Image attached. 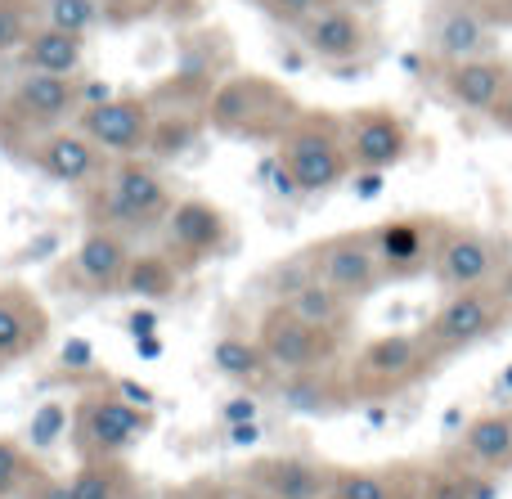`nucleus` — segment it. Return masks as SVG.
I'll list each match as a JSON object with an SVG mask.
<instances>
[{
  "label": "nucleus",
  "mask_w": 512,
  "mask_h": 499,
  "mask_svg": "<svg viewBox=\"0 0 512 499\" xmlns=\"http://www.w3.org/2000/svg\"><path fill=\"white\" fill-rule=\"evenodd\" d=\"M171 194L167 176L153 167L149 158H117L113 167L99 176V189L90 194V225H104L117 234H153L167 221Z\"/></svg>",
  "instance_id": "1"
},
{
  "label": "nucleus",
  "mask_w": 512,
  "mask_h": 499,
  "mask_svg": "<svg viewBox=\"0 0 512 499\" xmlns=\"http://www.w3.org/2000/svg\"><path fill=\"white\" fill-rule=\"evenodd\" d=\"M436 365H441V356L427 347L423 329L378 333L355 351L351 369H346V387H351V401H391V396L418 387Z\"/></svg>",
  "instance_id": "2"
},
{
  "label": "nucleus",
  "mask_w": 512,
  "mask_h": 499,
  "mask_svg": "<svg viewBox=\"0 0 512 499\" xmlns=\"http://www.w3.org/2000/svg\"><path fill=\"white\" fill-rule=\"evenodd\" d=\"M279 167L292 176L297 194H328L355 176L346 153L342 117L333 113H301L279 140Z\"/></svg>",
  "instance_id": "3"
},
{
  "label": "nucleus",
  "mask_w": 512,
  "mask_h": 499,
  "mask_svg": "<svg viewBox=\"0 0 512 499\" xmlns=\"http://www.w3.org/2000/svg\"><path fill=\"white\" fill-rule=\"evenodd\" d=\"M508 324L512 320H508L504 302H499L495 284H486V288H468V293H445V302L423 324V338L436 356L450 360L459 351H472L481 342L499 338Z\"/></svg>",
  "instance_id": "4"
},
{
  "label": "nucleus",
  "mask_w": 512,
  "mask_h": 499,
  "mask_svg": "<svg viewBox=\"0 0 512 499\" xmlns=\"http://www.w3.org/2000/svg\"><path fill=\"white\" fill-rule=\"evenodd\" d=\"M153 428V414L117 392H90L72 410V437L86 459H122Z\"/></svg>",
  "instance_id": "5"
},
{
  "label": "nucleus",
  "mask_w": 512,
  "mask_h": 499,
  "mask_svg": "<svg viewBox=\"0 0 512 499\" xmlns=\"http://www.w3.org/2000/svg\"><path fill=\"white\" fill-rule=\"evenodd\" d=\"M256 342H261L274 378L328 369L333 365V356L342 351V333H328V329H315V324L297 320L283 302L270 306V311L261 315V324H256Z\"/></svg>",
  "instance_id": "6"
},
{
  "label": "nucleus",
  "mask_w": 512,
  "mask_h": 499,
  "mask_svg": "<svg viewBox=\"0 0 512 499\" xmlns=\"http://www.w3.org/2000/svg\"><path fill=\"white\" fill-rule=\"evenodd\" d=\"M297 117H301V108L292 104V95L265 77L225 81L212 104V122L230 135H274V140H283V131Z\"/></svg>",
  "instance_id": "7"
},
{
  "label": "nucleus",
  "mask_w": 512,
  "mask_h": 499,
  "mask_svg": "<svg viewBox=\"0 0 512 499\" xmlns=\"http://www.w3.org/2000/svg\"><path fill=\"white\" fill-rule=\"evenodd\" d=\"M310 275L319 284H328L333 293H342L346 302H364L373 297L382 284H387V270L378 261V248H373L369 230H351V234H333L324 239L315 252H310Z\"/></svg>",
  "instance_id": "8"
},
{
  "label": "nucleus",
  "mask_w": 512,
  "mask_h": 499,
  "mask_svg": "<svg viewBox=\"0 0 512 499\" xmlns=\"http://www.w3.org/2000/svg\"><path fill=\"white\" fill-rule=\"evenodd\" d=\"M346 153H351L355 171H391L414 153V126L387 104L355 108L342 117Z\"/></svg>",
  "instance_id": "9"
},
{
  "label": "nucleus",
  "mask_w": 512,
  "mask_h": 499,
  "mask_svg": "<svg viewBox=\"0 0 512 499\" xmlns=\"http://www.w3.org/2000/svg\"><path fill=\"white\" fill-rule=\"evenodd\" d=\"M77 131L86 140H95L108 158H140L153 149V131H158V117H153L149 99L140 95H113L104 104H90L77 113Z\"/></svg>",
  "instance_id": "10"
},
{
  "label": "nucleus",
  "mask_w": 512,
  "mask_h": 499,
  "mask_svg": "<svg viewBox=\"0 0 512 499\" xmlns=\"http://www.w3.org/2000/svg\"><path fill=\"white\" fill-rule=\"evenodd\" d=\"M504 261L508 257L490 234L468 230V225H445L432 252V279L441 284V293H468V288L495 284Z\"/></svg>",
  "instance_id": "11"
},
{
  "label": "nucleus",
  "mask_w": 512,
  "mask_h": 499,
  "mask_svg": "<svg viewBox=\"0 0 512 499\" xmlns=\"http://www.w3.org/2000/svg\"><path fill=\"white\" fill-rule=\"evenodd\" d=\"M81 113V77H54V72H18L5 95V122L27 131H59Z\"/></svg>",
  "instance_id": "12"
},
{
  "label": "nucleus",
  "mask_w": 512,
  "mask_h": 499,
  "mask_svg": "<svg viewBox=\"0 0 512 499\" xmlns=\"http://www.w3.org/2000/svg\"><path fill=\"white\" fill-rule=\"evenodd\" d=\"M230 248V216L207 198H180L162 221V252L176 266H198Z\"/></svg>",
  "instance_id": "13"
},
{
  "label": "nucleus",
  "mask_w": 512,
  "mask_h": 499,
  "mask_svg": "<svg viewBox=\"0 0 512 499\" xmlns=\"http://www.w3.org/2000/svg\"><path fill=\"white\" fill-rule=\"evenodd\" d=\"M292 32H297L301 50L319 63H355L373 45V27L364 9L346 5V0H333V5L306 14L301 23H292Z\"/></svg>",
  "instance_id": "14"
},
{
  "label": "nucleus",
  "mask_w": 512,
  "mask_h": 499,
  "mask_svg": "<svg viewBox=\"0 0 512 499\" xmlns=\"http://www.w3.org/2000/svg\"><path fill=\"white\" fill-rule=\"evenodd\" d=\"M27 158H32V167L41 171L45 180H54V185H72V189L95 185V180L113 167V158H108L95 140H86L77 126L45 131L41 140L27 149Z\"/></svg>",
  "instance_id": "15"
},
{
  "label": "nucleus",
  "mask_w": 512,
  "mask_h": 499,
  "mask_svg": "<svg viewBox=\"0 0 512 499\" xmlns=\"http://www.w3.org/2000/svg\"><path fill=\"white\" fill-rule=\"evenodd\" d=\"M427 54L436 63H463V59H486L499 54V27L468 0H450L445 9L432 14L427 27Z\"/></svg>",
  "instance_id": "16"
},
{
  "label": "nucleus",
  "mask_w": 512,
  "mask_h": 499,
  "mask_svg": "<svg viewBox=\"0 0 512 499\" xmlns=\"http://www.w3.org/2000/svg\"><path fill=\"white\" fill-rule=\"evenodd\" d=\"M436 86L454 108L472 117H495L499 99L512 86V63L499 54L486 59H463V63H436Z\"/></svg>",
  "instance_id": "17"
},
{
  "label": "nucleus",
  "mask_w": 512,
  "mask_h": 499,
  "mask_svg": "<svg viewBox=\"0 0 512 499\" xmlns=\"http://www.w3.org/2000/svg\"><path fill=\"white\" fill-rule=\"evenodd\" d=\"M445 225L436 216H396V221H382L369 230L378 261L387 270V279H414L423 270H432V252L441 239Z\"/></svg>",
  "instance_id": "18"
},
{
  "label": "nucleus",
  "mask_w": 512,
  "mask_h": 499,
  "mask_svg": "<svg viewBox=\"0 0 512 499\" xmlns=\"http://www.w3.org/2000/svg\"><path fill=\"white\" fill-rule=\"evenodd\" d=\"M131 257L135 252L126 248V234L104 230V225H90L86 239H81L77 252H72L63 279H68L72 288H81V293H90V297L122 293V279H126Z\"/></svg>",
  "instance_id": "19"
},
{
  "label": "nucleus",
  "mask_w": 512,
  "mask_h": 499,
  "mask_svg": "<svg viewBox=\"0 0 512 499\" xmlns=\"http://www.w3.org/2000/svg\"><path fill=\"white\" fill-rule=\"evenodd\" d=\"M248 477L261 499H333L342 468H328L306 455H270L252 464Z\"/></svg>",
  "instance_id": "20"
},
{
  "label": "nucleus",
  "mask_w": 512,
  "mask_h": 499,
  "mask_svg": "<svg viewBox=\"0 0 512 499\" xmlns=\"http://www.w3.org/2000/svg\"><path fill=\"white\" fill-rule=\"evenodd\" d=\"M45 333H50L45 306L18 284L0 288V369L23 360V356H32V351L45 342Z\"/></svg>",
  "instance_id": "21"
},
{
  "label": "nucleus",
  "mask_w": 512,
  "mask_h": 499,
  "mask_svg": "<svg viewBox=\"0 0 512 499\" xmlns=\"http://www.w3.org/2000/svg\"><path fill=\"white\" fill-rule=\"evenodd\" d=\"M450 459L477 468V473L504 477L512 468V410L477 414V419L463 428V437H459V446H454Z\"/></svg>",
  "instance_id": "22"
},
{
  "label": "nucleus",
  "mask_w": 512,
  "mask_h": 499,
  "mask_svg": "<svg viewBox=\"0 0 512 499\" xmlns=\"http://www.w3.org/2000/svg\"><path fill=\"white\" fill-rule=\"evenodd\" d=\"M23 72H54V77H81L86 68V36L59 32L50 23H36L14 50Z\"/></svg>",
  "instance_id": "23"
},
{
  "label": "nucleus",
  "mask_w": 512,
  "mask_h": 499,
  "mask_svg": "<svg viewBox=\"0 0 512 499\" xmlns=\"http://www.w3.org/2000/svg\"><path fill=\"white\" fill-rule=\"evenodd\" d=\"M212 369L221 378H230V383H239L243 392H256V387L274 383V369H270V360H265L256 333H252V338H248V333H225V338H216Z\"/></svg>",
  "instance_id": "24"
},
{
  "label": "nucleus",
  "mask_w": 512,
  "mask_h": 499,
  "mask_svg": "<svg viewBox=\"0 0 512 499\" xmlns=\"http://www.w3.org/2000/svg\"><path fill=\"white\" fill-rule=\"evenodd\" d=\"M283 306H288L297 320L315 324V329H328V333H346V324H351V302H346L342 293H333L328 284H319L315 275L292 284L288 293H283Z\"/></svg>",
  "instance_id": "25"
},
{
  "label": "nucleus",
  "mask_w": 512,
  "mask_h": 499,
  "mask_svg": "<svg viewBox=\"0 0 512 499\" xmlns=\"http://www.w3.org/2000/svg\"><path fill=\"white\" fill-rule=\"evenodd\" d=\"M499 495V477L477 473V468L445 459L441 468L418 473V499H495Z\"/></svg>",
  "instance_id": "26"
},
{
  "label": "nucleus",
  "mask_w": 512,
  "mask_h": 499,
  "mask_svg": "<svg viewBox=\"0 0 512 499\" xmlns=\"http://www.w3.org/2000/svg\"><path fill=\"white\" fill-rule=\"evenodd\" d=\"M279 401L288 405L292 414H333L342 401H351V387L346 378H328V369H315V374H283L279 378Z\"/></svg>",
  "instance_id": "27"
},
{
  "label": "nucleus",
  "mask_w": 512,
  "mask_h": 499,
  "mask_svg": "<svg viewBox=\"0 0 512 499\" xmlns=\"http://www.w3.org/2000/svg\"><path fill=\"white\" fill-rule=\"evenodd\" d=\"M176 288H180V266L167 252H135L122 279V293L140 297V302H167Z\"/></svg>",
  "instance_id": "28"
},
{
  "label": "nucleus",
  "mask_w": 512,
  "mask_h": 499,
  "mask_svg": "<svg viewBox=\"0 0 512 499\" xmlns=\"http://www.w3.org/2000/svg\"><path fill=\"white\" fill-rule=\"evenodd\" d=\"M405 468H342L333 499H400Z\"/></svg>",
  "instance_id": "29"
},
{
  "label": "nucleus",
  "mask_w": 512,
  "mask_h": 499,
  "mask_svg": "<svg viewBox=\"0 0 512 499\" xmlns=\"http://www.w3.org/2000/svg\"><path fill=\"white\" fill-rule=\"evenodd\" d=\"M68 486L77 499H126L131 477H126V468L117 459H86Z\"/></svg>",
  "instance_id": "30"
},
{
  "label": "nucleus",
  "mask_w": 512,
  "mask_h": 499,
  "mask_svg": "<svg viewBox=\"0 0 512 499\" xmlns=\"http://www.w3.org/2000/svg\"><path fill=\"white\" fill-rule=\"evenodd\" d=\"M99 0H41V23L59 27V32L90 36V27L99 23Z\"/></svg>",
  "instance_id": "31"
},
{
  "label": "nucleus",
  "mask_w": 512,
  "mask_h": 499,
  "mask_svg": "<svg viewBox=\"0 0 512 499\" xmlns=\"http://www.w3.org/2000/svg\"><path fill=\"white\" fill-rule=\"evenodd\" d=\"M32 32V0H0V54L18 50Z\"/></svg>",
  "instance_id": "32"
},
{
  "label": "nucleus",
  "mask_w": 512,
  "mask_h": 499,
  "mask_svg": "<svg viewBox=\"0 0 512 499\" xmlns=\"http://www.w3.org/2000/svg\"><path fill=\"white\" fill-rule=\"evenodd\" d=\"M23 482H27V455L18 450V441L0 437V499L23 491Z\"/></svg>",
  "instance_id": "33"
},
{
  "label": "nucleus",
  "mask_w": 512,
  "mask_h": 499,
  "mask_svg": "<svg viewBox=\"0 0 512 499\" xmlns=\"http://www.w3.org/2000/svg\"><path fill=\"white\" fill-rule=\"evenodd\" d=\"M256 5L265 9L270 18H279V23H301L306 14H315V9H324V5H333V0H256Z\"/></svg>",
  "instance_id": "34"
},
{
  "label": "nucleus",
  "mask_w": 512,
  "mask_h": 499,
  "mask_svg": "<svg viewBox=\"0 0 512 499\" xmlns=\"http://www.w3.org/2000/svg\"><path fill=\"white\" fill-rule=\"evenodd\" d=\"M221 423L225 428H234V423H256V396L252 392L230 396V401L221 405Z\"/></svg>",
  "instance_id": "35"
},
{
  "label": "nucleus",
  "mask_w": 512,
  "mask_h": 499,
  "mask_svg": "<svg viewBox=\"0 0 512 499\" xmlns=\"http://www.w3.org/2000/svg\"><path fill=\"white\" fill-rule=\"evenodd\" d=\"M495 293H499V302H504V311H508V320H512V257L504 261V270L495 275Z\"/></svg>",
  "instance_id": "36"
},
{
  "label": "nucleus",
  "mask_w": 512,
  "mask_h": 499,
  "mask_svg": "<svg viewBox=\"0 0 512 499\" xmlns=\"http://www.w3.org/2000/svg\"><path fill=\"white\" fill-rule=\"evenodd\" d=\"M490 122H495L504 135H512V86L504 90V99H499V108H495V117H490Z\"/></svg>",
  "instance_id": "37"
},
{
  "label": "nucleus",
  "mask_w": 512,
  "mask_h": 499,
  "mask_svg": "<svg viewBox=\"0 0 512 499\" xmlns=\"http://www.w3.org/2000/svg\"><path fill=\"white\" fill-rule=\"evenodd\" d=\"M256 437H261V428H256V423H234V428H230V441H234V446H252Z\"/></svg>",
  "instance_id": "38"
},
{
  "label": "nucleus",
  "mask_w": 512,
  "mask_h": 499,
  "mask_svg": "<svg viewBox=\"0 0 512 499\" xmlns=\"http://www.w3.org/2000/svg\"><path fill=\"white\" fill-rule=\"evenodd\" d=\"M41 499H77V495H72L68 482H50V486L41 491Z\"/></svg>",
  "instance_id": "39"
},
{
  "label": "nucleus",
  "mask_w": 512,
  "mask_h": 499,
  "mask_svg": "<svg viewBox=\"0 0 512 499\" xmlns=\"http://www.w3.org/2000/svg\"><path fill=\"white\" fill-rule=\"evenodd\" d=\"M346 5H355V9H378L382 0H346Z\"/></svg>",
  "instance_id": "40"
}]
</instances>
